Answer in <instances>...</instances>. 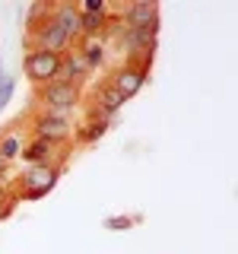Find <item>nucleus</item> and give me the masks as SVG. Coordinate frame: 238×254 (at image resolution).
<instances>
[{"mask_svg":"<svg viewBox=\"0 0 238 254\" xmlns=\"http://www.w3.org/2000/svg\"><path fill=\"white\" fill-rule=\"evenodd\" d=\"M35 102L48 111V115H70V111L79 105V86L54 79V83H48V86H38Z\"/></svg>","mask_w":238,"mask_h":254,"instance_id":"nucleus-1","label":"nucleus"},{"mask_svg":"<svg viewBox=\"0 0 238 254\" xmlns=\"http://www.w3.org/2000/svg\"><path fill=\"white\" fill-rule=\"evenodd\" d=\"M58 185V165H26L19 175H16V188H19L22 200H38L48 190Z\"/></svg>","mask_w":238,"mask_h":254,"instance_id":"nucleus-2","label":"nucleus"},{"mask_svg":"<svg viewBox=\"0 0 238 254\" xmlns=\"http://www.w3.org/2000/svg\"><path fill=\"white\" fill-rule=\"evenodd\" d=\"M60 67H63V54H51V51H29L26 61H22L26 76L38 86L54 83L60 76Z\"/></svg>","mask_w":238,"mask_h":254,"instance_id":"nucleus-3","label":"nucleus"},{"mask_svg":"<svg viewBox=\"0 0 238 254\" xmlns=\"http://www.w3.org/2000/svg\"><path fill=\"white\" fill-rule=\"evenodd\" d=\"M29 45H32V51H51V54H63V51H70L73 48V38L63 32V26L58 19H54V13L48 16V19L38 26L35 35H29Z\"/></svg>","mask_w":238,"mask_h":254,"instance_id":"nucleus-4","label":"nucleus"},{"mask_svg":"<svg viewBox=\"0 0 238 254\" xmlns=\"http://www.w3.org/2000/svg\"><path fill=\"white\" fill-rule=\"evenodd\" d=\"M32 130H35L38 140H48V143H63L70 140V133H73V121H70V115H42L32 121Z\"/></svg>","mask_w":238,"mask_h":254,"instance_id":"nucleus-5","label":"nucleus"},{"mask_svg":"<svg viewBox=\"0 0 238 254\" xmlns=\"http://www.w3.org/2000/svg\"><path fill=\"white\" fill-rule=\"evenodd\" d=\"M108 83L115 86V89L121 92L124 99H130V95H137V92L143 89V83H146V70L137 67V64H121V67L111 73Z\"/></svg>","mask_w":238,"mask_h":254,"instance_id":"nucleus-6","label":"nucleus"},{"mask_svg":"<svg viewBox=\"0 0 238 254\" xmlns=\"http://www.w3.org/2000/svg\"><path fill=\"white\" fill-rule=\"evenodd\" d=\"M124 102H127V99H124V95L118 92L111 83H102L99 89H95V111H92V115L99 118V121H105V124L111 127V121H115V115L121 111Z\"/></svg>","mask_w":238,"mask_h":254,"instance_id":"nucleus-7","label":"nucleus"},{"mask_svg":"<svg viewBox=\"0 0 238 254\" xmlns=\"http://www.w3.org/2000/svg\"><path fill=\"white\" fill-rule=\"evenodd\" d=\"M121 19H124V29H153L159 26V6L153 0H137L121 13Z\"/></svg>","mask_w":238,"mask_h":254,"instance_id":"nucleus-8","label":"nucleus"},{"mask_svg":"<svg viewBox=\"0 0 238 254\" xmlns=\"http://www.w3.org/2000/svg\"><path fill=\"white\" fill-rule=\"evenodd\" d=\"M86 76H92V67L83 61V54H79V48L73 45L67 54H63V67H60V76L58 79H63V83H73V86H79Z\"/></svg>","mask_w":238,"mask_h":254,"instance_id":"nucleus-9","label":"nucleus"},{"mask_svg":"<svg viewBox=\"0 0 238 254\" xmlns=\"http://www.w3.org/2000/svg\"><path fill=\"white\" fill-rule=\"evenodd\" d=\"M58 149V143H48V140H32L29 146H22V159H26L29 165H54L51 162V153Z\"/></svg>","mask_w":238,"mask_h":254,"instance_id":"nucleus-10","label":"nucleus"},{"mask_svg":"<svg viewBox=\"0 0 238 254\" xmlns=\"http://www.w3.org/2000/svg\"><path fill=\"white\" fill-rule=\"evenodd\" d=\"M51 13H54V19L63 26V32L73 38V45H76L79 42V10L73 3H60V6H54Z\"/></svg>","mask_w":238,"mask_h":254,"instance_id":"nucleus-11","label":"nucleus"},{"mask_svg":"<svg viewBox=\"0 0 238 254\" xmlns=\"http://www.w3.org/2000/svg\"><path fill=\"white\" fill-rule=\"evenodd\" d=\"M79 54H83V61L89 64V67L95 70L102 61H105V45H102V38H83V42L76 45Z\"/></svg>","mask_w":238,"mask_h":254,"instance_id":"nucleus-12","label":"nucleus"},{"mask_svg":"<svg viewBox=\"0 0 238 254\" xmlns=\"http://www.w3.org/2000/svg\"><path fill=\"white\" fill-rule=\"evenodd\" d=\"M16 156H22V140H19V133H6L0 140V162H10Z\"/></svg>","mask_w":238,"mask_h":254,"instance_id":"nucleus-13","label":"nucleus"},{"mask_svg":"<svg viewBox=\"0 0 238 254\" xmlns=\"http://www.w3.org/2000/svg\"><path fill=\"white\" fill-rule=\"evenodd\" d=\"M105 130H108L105 121H99V118H89V124H83V130H79V140H83V143H95Z\"/></svg>","mask_w":238,"mask_h":254,"instance_id":"nucleus-14","label":"nucleus"},{"mask_svg":"<svg viewBox=\"0 0 238 254\" xmlns=\"http://www.w3.org/2000/svg\"><path fill=\"white\" fill-rule=\"evenodd\" d=\"M13 76H3V79H0V108H3L6 105V102H10V95H13Z\"/></svg>","mask_w":238,"mask_h":254,"instance_id":"nucleus-15","label":"nucleus"},{"mask_svg":"<svg viewBox=\"0 0 238 254\" xmlns=\"http://www.w3.org/2000/svg\"><path fill=\"white\" fill-rule=\"evenodd\" d=\"M79 13H105V3H102V0H86L83 6H76Z\"/></svg>","mask_w":238,"mask_h":254,"instance_id":"nucleus-16","label":"nucleus"},{"mask_svg":"<svg viewBox=\"0 0 238 254\" xmlns=\"http://www.w3.org/2000/svg\"><path fill=\"white\" fill-rule=\"evenodd\" d=\"M13 203H16V200H13V197H3V188H0V219H3L6 213L13 210Z\"/></svg>","mask_w":238,"mask_h":254,"instance_id":"nucleus-17","label":"nucleus"},{"mask_svg":"<svg viewBox=\"0 0 238 254\" xmlns=\"http://www.w3.org/2000/svg\"><path fill=\"white\" fill-rule=\"evenodd\" d=\"M130 222H133V219H127V216H124V219H108L105 226H108V229H127Z\"/></svg>","mask_w":238,"mask_h":254,"instance_id":"nucleus-18","label":"nucleus"},{"mask_svg":"<svg viewBox=\"0 0 238 254\" xmlns=\"http://www.w3.org/2000/svg\"><path fill=\"white\" fill-rule=\"evenodd\" d=\"M0 79H3V76H0Z\"/></svg>","mask_w":238,"mask_h":254,"instance_id":"nucleus-19","label":"nucleus"}]
</instances>
